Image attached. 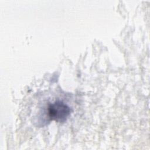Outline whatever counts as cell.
Wrapping results in <instances>:
<instances>
[{"instance_id": "cell-1", "label": "cell", "mask_w": 150, "mask_h": 150, "mask_svg": "<svg viewBox=\"0 0 150 150\" xmlns=\"http://www.w3.org/2000/svg\"><path fill=\"white\" fill-rule=\"evenodd\" d=\"M47 111L49 118L58 122L65 121L70 114V107L60 101H56L49 104Z\"/></svg>"}]
</instances>
